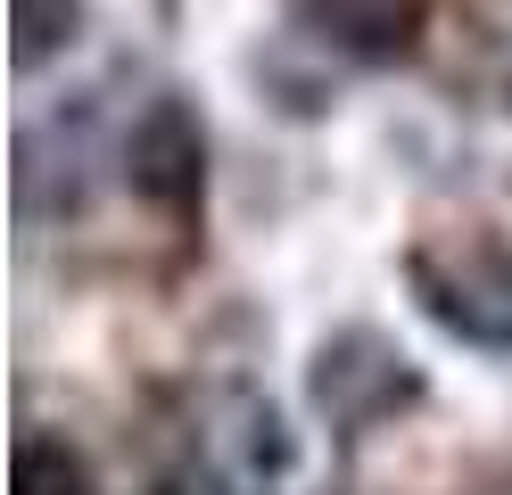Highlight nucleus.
<instances>
[{
  "label": "nucleus",
  "instance_id": "1",
  "mask_svg": "<svg viewBox=\"0 0 512 495\" xmlns=\"http://www.w3.org/2000/svg\"><path fill=\"white\" fill-rule=\"evenodd\" d=\"M405 289L446 339L512 355V240L504 231H430L405 248Z\"/></svg>",
  "mask_w": 512,
  "mask_h": 495
},
{
  "label": "nucleus",
  "instance_id": "2",
  "mask_svg": "<svg viewBox=\"0 0 512 495\" xmlns=\"http://www.w3.org/2000/svg\"><path fill=\"white\" fill-rule=\"evenodd\" d=\"M124 174H133V198L157 207L174 231L199 223V207H207V124H199V108L182 91H157L133 116V132H124Z\"/></svg>",
  "mask_w": 512,
  "mask_h": 495
},
{
  "label": "nucleus",
  "instance_id": "3",
  "mask_svg": "<svg viewBox=\"0 0 512 495\" xmlns=\"http://www.w3.org/2000/svg\"><path fill=\"white\" fill-rule=\"evenodd\" d=\"M306 388H314V405H323L339 429H364V421H380V413L413 405V396H422V372H413L380 330H339V339H323Z\"/></svg>",
  "mask_w": 512,
  "mask_h": 495
},
{
  "label": "nucleus",
  "instance_id": "4",
  "mask_svg": "<svg viewBox=\"0 0 512 495\" xmlns=\"http://www.w3.org/2000/svg\"><path fill=\"white\" fill-rule=\"evenodd\" d=\"M298 17L347 58H405L430 25V0H298Z\"/></svg>",
  "mask_w": 512,
  "mask_h": 495
},
{
  "label": "nucleus",
  "instance_id": "5",
  "mask_svg": "<svg viewBox=\"0 0 512 495\" xmlns=\"http://www.w3.org/2000/svg\"><path fill=\"white\" fill-rule=\"evenodd\" d=\"M17 495H91V471L67 438L50 429H25L17 438Z\"/></svg>",
  "mask_w": 512,
  "mask_h": 495
},
{
  "label": "nucleus",
  "instance_id": "6",
  "mask_svg": "<svg viewBox=\"0 0 512 495\" xmlns=\"http://www.w3.org/2000/svg\"><path fill=\"white\" fill-rule=\"evenodd\" d=\"M83 25V0H17V66L34 75L50 50H67Z\"/></svg>",
  "mask_w": 512,
  "mask_h": 495
}]
</instances>
